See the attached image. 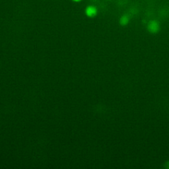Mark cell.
I'll return each mask as SVG.
<instances>
[{"label":"cell","mask_w":169,"mask_h":169,"mask_svg":"<svg viewBox=\"0 0 169 169\" xmlns=\"http://www.w3.org/2000/svg\"><path fill=\"white\" fill-rule=\"evenodd\" d=\"M86 15L89 17H94L96 13V9L93 6H89L85 9Z\"/></svg>","instance_id":"cell-1"},{"label":"cell","mask_w":169,"mask_h":169,"mask_svg":"<svg viewBox=\"0 0 169 169\" xmlns=\"http://www.w3.org/2000/svg\"><path fill=\"white\" fill-rule=\"evenodd\" d=\"M73 1L75 2H79V1H82V0H73Z\"/></svg>","instance_id":"cell-2"}]
</instances>
